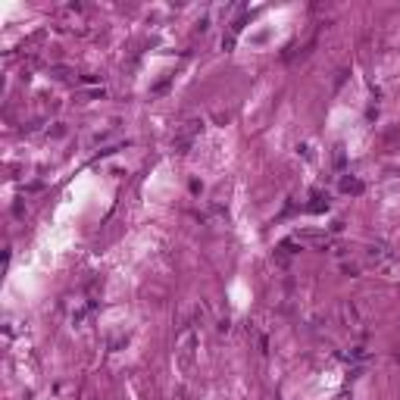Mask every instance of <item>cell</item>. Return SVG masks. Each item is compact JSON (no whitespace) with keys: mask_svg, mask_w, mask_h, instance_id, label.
Instances as JSON below:
<instances>
[{"mask_svg":"<svg viewBox=\"0 0 400 400\" xmlns=\"http://www.w3.org/2000/svg\"><path fill=\"white\" fill-rule=\"evenodd\" d=\"M363 266L385 278H400V257L388 244H369L363 250Z\"/></svg>","mask_w":400,"mask_h":400,"instance_id":"obj_1","label":"cell"},{"mask_svg":"<svg viewBox=\"0 0 400 400\" xmlns=\"http://www.w3.org/2000/svg\"><path fill=\"white\" fill-rule=\"evenodd\" d=\"M197 344H200V335L194 325H188L181 335H178V344H175V356H178V363L185 372H191L194 366V356H197Z\"/></svg>","mask_w":400,"mask_h":400,"instance_id":"obj_2","label":"cell"},{"mask_svg":"<svg viewBox=\"0 0 400 400\" xmlns=\"http://www.w3.org/2000/svg\"><path fill=\"white\" fill-rule=\"evenodd\" d=\"M200 129H204V122H197V119L185 122V125L175 132V138H172V150H175V153H188L191 144H194V138L200 135Z\"/></svg>","mask_w":400,"mask_h":400,"instance_id":"obj_3","label":"cell"},{"mask_svg":"<svg viewBox=\"0 0 400 400\" xmlns=\"http://www.w3.org/2000/svg\"><path fill=\"white\" fill-rule=\"evenodd\" d=\"M338 316H341V325H344V329H350V332H356V335L366 332V329H363V316H359V310H356L353 300H341V303H338Z\"/></svg>","mask_w":400,"mask_h":400,"instance_id":"obj_4","label":"cell"},{"mask_svg":"<svg viewBox=\"0 0 400 400\" xmlns=\"http://www.w3.org/2000/svg\"><path fill=\"white\" fill-rule=\"evenodd\" d=\"M303 210H306V213H325V210H329V194H319V191H316V194L310 197V204H303Z\"/></svg>","mask_w":400,"mask_h":400,"instance_id":"obj_5","label":"cell"},{"mask_svg":"<svg viewBox=\"0 0 400 400\" xmlns=\"http://www.w3.org/2000/svg\"><path fill=\"white\" fill-rule=\"evenodd\" d=\"M363 188H366V185L359 181L356 175H344V178H341V191H344V194H363Z\"/></svg>","mask_w":400,"mask_h":400,"instance_id":"obj_6","label":"cell"}]
</instances>
